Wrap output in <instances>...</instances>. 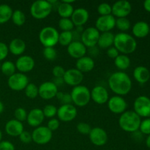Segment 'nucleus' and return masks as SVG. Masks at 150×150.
Returning <instances> with one entry per match:
<instances>
[{
	"instance_id": "nucleus-1",
	"label": "nucleus",
	"mask_w": 150,
	"mask_h": 150,
	"mask_svg": "<svg viewBox=\"0 0 150 150\" xmlns=\"http://www.w3.org/2000/svg\"><path fill=\"white\" fill-rule=\"evenodd\" d=\"M108 83L111 90L119 96L127 95L132 89L131 79L123 71L112 73L108 78Z\"/></svg>"
},
{
	"instance_id": "nucleus-2",
	"label": "nucleus",
	"mask_w": 150,
	"mask_h": 150,
	"mask_svg": "<svg viewBox=\"0 0 150 150\" xmlns=\"http://www.w3.org/2000/svg\"><path fill=\"white\" fill-rule=\"evenodd\" d=\"M114 46L122 54H130L136 51L137 42L132 35L126 32H120L115 35Z\"/></svg>"
},
{
	"instance_id": "nucleus-3",
	"label": "nucleus",
	"mask_w": 150,
	"mask_h": 150,
	"mask_svg": "<svg viewBox=\"0 0 150 150\" xmlns=\"http://www.w3.org/2000/svg\"><path fill=\"white\" fill-rule=\"evenodd\" d=\"M142 119L134 111H126L119 118L120 128L127 133H134L139 130Z\"/></svg>"
},
{
	"instance_id": "nucleus-4",
	"label": "nucleus",
	"mask_w": 150,
	"mask_h": 150,
	"mask_svg": "<svg viewBox=\"0 0 150 150\" xmlns=\"http://www.w3.org/2000/svg\"><path fill=\"white\" fill-rule=\"evenodd\" d=\"M70 96L72 103L78 107H84L91 100L90 90L84 85H79L73 88Z\"/></svg>"
},
{
	"instance_id": "nucleus-5",
	"label": "nucleus",
	"mask_w": 150,
	"mask_h": 150,
	"mask_svg": "<svg viewBox=\"0 0 150 150\" xmlns=\"http://www.w3.org/2000/svg\"><path fill=\"white\" fill-rule=\"evenodd\" d=\"M53 6L49 1L37 0L30 7V13L32 17L38 20H42L48 17L51 13Z\"/></svg>"
},
{
	"instance_id": "nucleus-6",
	"label": "nucleus",
	"mask_w": 150,
	"mask_h": 150,
	"mask_svg": "<svg viewBox=\"0 0 150 150\" xmlns=\"http://www.w3.org/2000/svg\"><path fill=\"white\" fill-rule=\"evenodd\" d=\"M59 33L56 28L53 26H45L39 33V40L44 47H54L59 40Z\"/></svg>"
},
{
	"instance_id": "nucleus-7",
	"label": "nucleus",
	"mask_w": 150,
	"mask_h": 150,
	"mask_svg": "<svg viewBox=\"0 0 150 150\" xmlns=\"http://www.w3.org/2000/svg\"><path fill=\"white\" fill-rule=\"evenodd\" d=\"M28 84H29V79L27 76L19 72L15 73L11 76L8 77L7 79V85L9 88L16 92L24 90Z\"/></svg>"
},
{
	"instance_id": "nucleus-8",
	"label": "nucleus",
	"mask_w": 150,
	"mask_h": 150,
	"mask_svg": "<svg viewBox=\"0 0 150 150\" xmlns=\"http://www.w3.org/2000/svg\"><path fill=\"white\" fill-rule=\"evenodd\" d=\"M52 133L46 126H39L34 129L32 133V142L39 145L46 144L52 139Z\"/></svg>"
},
{
	"instance_id": "nucleus-9",
	"label": "nucleus",
	"mask_w": 150,
	"mask_h": 150,
	"mask_svg": "<svg viewBox=\"0 0 150 150\" xmlns=\"http://www.w3.org/2000/svg\"><path fill=\"white\" fill-rule=\"evenodd\" d=\"M100 33L99 31L93 26L86 28L83 31L81 35V42L86 48H93L98 45V39Z\"/></svg>"
},
{
	"instance_id": "nucleus-10",
	"label": "nucleus",
	"mask_w": 150,
	"mask_h": 150,
	"mask_svg": "<svg viewBox=\"0 0 150 150\" xmlns=\"http://www.w3.org/2000/svg\"><path fill=\"white\" fill-rule=\"evenodd\" d=\"M133 108L140 117L147 118L150 117V99L144 95L139 96L135 100Z\"/></svg>"
},
{
	"instance_id": "nucleus-11",
	"label": "nucleus",
	"mask_w": 150,
	"mask_h": 150,
	"mask_svg": "<svg viewBox=\"0 0 150 150\" xmlns=\"http://www.w3.org/2000/svg\"><path fill=\"white\" fill-rule=\"evenodd\" d=\"M77 108L73 104L61 105L57 108V117L59 121L69 122L75 120L77 116Z\"/></svg>"
},
{
	"instance_id": "nucleus-12",
	"label": "nucleus",
	"mask_w": 150,
	"mask_h": 150,
	"mask_svg": "<svg viewBox=\"0 0 150 150\" xmlns=\"http://www.w3.org/2000/svg\"><path fill=\"white\" fill-rule=\"evenodd\" d=\"M107 103L110 111L115 114H123L127 108V103L125 100L119 95H114L109 98Z\"/></svg>"
},
{
	"instance_id": "nucleus-13",
	"label": "nucleus",
	"mask_w": 150,
	"mask_h": 150,
	"mask_svg": "<svg viewBox=\"0 0 150 150\" xmlns=\"http://www.w3.org/2000/svg\"><path fill=\"white\" fill-rule=\"evenodd\" d=\"M89 138L91 143L97 146H104L107 143L108 139L106 131L100 127L92 128L89 134Z\"/></svg>"
},
{
	"instance_id": "nucleus-14",
	"label": "nucleus",
	"mask_w": 150,
	"mask_h": 150,
	"mask_svg": "<svg viewBox=\"0 0 150 150\" xmlns=\"http://www.w3.org/2000/svg\"><path fill=\"white\" fill-rule=\"evenodd\" d=\"M112 7V16L114 17L126 18L130 14L132 11V5L128 1L126 0H120L114 3Z\"/></svg>"
},
{
	"instance_id": "nucleus-15",
	"label": "nucleus",
	"mask_w": 150,
	"mask_h": 150,
	"mask_svg": "<svg viewBox=\"0 0 150 150\" xmlns=\"http://www.w3.org/2000/svg\"><path fill=\"white\" fill-rule=\"evenodd\" d=\"M116 26V18L112 15L100 16L95 21V28L99 32H111Z\"/></svg>"
},
{
	"instance_id": "nucleus-16",
	"label": "nucleus",
	"mask_w": 150,
	"mask_h": 150,
	"mask_svg": "<svg viewBox=\"0 0 150 150\" xmlns=\"http://www.w3.org/2000/svg\"><path fill=\"white\" fill-rule=\"evenodd\" d=\"M39 95L43 100H51L55 98L58 93V87L53 81L43 82L38 86Z\"/></svg>"
},
{
	"instance_id": "nucleus-17",
	"label": "nucleus",
	"mask_w": 150,
	"mask_h": 150,
	"mask_svg": "<svg viewBox=\"0 0 150 150\" xmlns=\"http://www.w3.org/2000/svg\"><path fill=\"white\" fill-rule=\"evenodd\" d=\"M63 80L64 83L75 87L81 85L83 80V74L76 68H70L65 70Z\"/></svg>"
},
{
	"instance_id": "nucleus-18",
	"label": "nucleus",
	"mask_w": 150,
	"mask_h": 150,
	"mask_svg": "<svg viewBox=\"0 0 150 150\" xmlns=\"http://www.w3.org/2000/svg\"><path fill=\"white\" fill-rule=\"evenodd\" d=\"M15 64L16 70H18L19 73L25 74L33 70L35 66V62L31 56L21 55L17 59Z\"/></svg>"
},
{
	"instance_id": "nucleus-19",
	"label": "nucleus",
	"mask_w": 150,
	"mask_h": 150,
	"mask_svg": "<svg viewBox=\"0 0 150 150\" xmlns=\"http://www.w3.org/2000/svg\"><path fill=\"white\" fill-rule=\"evenodd\" d=\"M91 100L94 101L95 103L103 105L106 103L109 99V94L106 88L103 86H95L90 91Z\"/></svg>"
},
{
	"instance_id": "nucleus-20",
	"label": "nucleus",
	"mask_w": 150,
	"mask_h": 150,
	"mask_svg": "<svg viewBox=\"0 0 150 150\" xmlns=\"http://www.w3.org/2000/svg\"><path fill=\"white\" fill-rule=\"evenodd\" d=\"M67 53L72 58L79 59L86 56L87 48L81 42L79 41H73L67 48Z\"/></svg>"
},
{
	"instance_id": "nucleus-21",
	"label": "nucleus",
	"mask_w": 150,
	"mask_h": 150,
	"mask_svg": "<svg viewBox=\"0 0 150 150\" xmlns=\"http://www.w3.org/2000/svg\"><path fill=\"white\" fill-rule=\"evenodd\" d=\"M89 18V13L88 10L85 8L79 7L75 9L70 19L73 21L75 27H82L88 21Z\"/></svg>"
},
{
	"instance_id": "nucleus-22",
	"label": "nucleus",
	"mask_w": 150,
	"mask_h": 150,
	"mask_svg": "<svg viewBox=\"0 0 150 150\" xmlns=\"http://www.w3.org/2000/svg\"><path fill=\"white\" fill-rule=\"evenodd\" d=\"M44 120H45V117H44L42 110L40 108H35L29 111L26 122L29 126L36 128L39 126H41Z\"/></svg>"
},
{
	"instance_id": "nucleus-23",
	"label": "nucleus",
	"mask_w": 150,
	"mask_h": 150,
	"mask_svg": "<svg viewBox=\"0 0 150 150\" xmlns=\"http://www.w3.org/2000/svg\"><path fill=\"white\" fill-rule=\"evenodd\" d=\"M4 130L8 136L12 137H18L24 130L23 123L16 120H10L5 124Z\"/></svg>"
},
{
	"instance_id": "nucleus-24",
	"label": "nucleus",
	"mask_w": 150,
	"mask_h": 150,
	"mask_svg": "<svg viewBox=\"0 0 150 150\" xmlns=\"http://www.w3.org/2000/svg\"><path fill=\"white\" fill-rule=\"evenodd\" d=\"M95 65V61L91 57L84 56L76 61V68L82 73H89L94 69Z\"/></svg>"
},
{
	"instance_id": "nucleus-25",
	"label": "nucleus",
	"mask_w": 150,
	"mask_h": 150,
	"mask_svg": "<svg viewBox=\"0 0 150 150\" xmlns=\"http://www.w3.org/2000/svg\"><path fill=\"white\" fill-rule=\"evenodd\" d=\"M75 1H64L62 0L57 6V12L61 18H70L74 11L73 3Z\"/></svg>"
},
{
	"instance_id": "nucleus-26",
	"label": "nucleus",
	"mask_w": 150,
	"mask_h": 150,
	"mask_svg": "<svg viewBox=\"0 0 150 150\" xmlns=\"http://www.w3.org/2000/svg\"><path fill=\"white\" fill-rule=\"evenodd\" d=\"M26 42L21 38H14L8 45L9 52L15 56H21L26 50Z\"/></svg>"
},
{
	"instance_id": "nucleus-27",
	"label": "nucleus",
	"mask_w": 150,
	"mask_h": 150,
	"mask_svg": "<svg viewBox=\"0 0 150 150\" xmlns=\"http://www.w3.org/2000/svg\"><path fill=\"white\" fill-rule=\"evenodd\" d=\"M150 32L149 25L146 22L141 21H138L133 25L132 28V32L136 38H144L149 35Z\"/></svg>"
},
{
	"instance_id": "nucleus-28",
	"label": "nucleus",
	"mask_w": 150,
	"mask_h": 150,
	"mask_svg": "<svg viewBox=\"0 0 150 150\" xmlns=\"http://www.w3.org/2000/svg\"><path fill=\"white\" fill-rule=\"evenodd\" d=\"M133 77L135 80L139 83H146L150 79V72L146 68V67L144 66H138L133 70Z\"/></svg>"
},
{
	"instance_id": "nucleus-29",
	"label": "nucleus",
	"mask_w": 150,
	"mask_h": 150,
	"mask_svg": "<svg viewBox=\"0 0 150 150\" xmlns=\"http://www.w3.org/2000/svg\"><path fill=\"white\" fill-rule=\"evenodd\" d=\"M114 37L115 35L111 32H103L100 35L98 39V45L102 49H108L110 47L114 45Z\"/></svg>"
},
{
	"instance_id": "nucleus-30",
	"label": "nucleus",
	"mask_w": 150,
	"mask_h": 150,
	"mask_svg": "<svg viewBox=\"0 0 150 150\" xmlns=\"http://www.w3.org/2000/svg\"><path fill=\"white\" fill-rule=\"evenodd\" d=\"M13 9L7 4H0V24H4L11 19Z\"/></svg>"
},
{
	"instance_id": "nucleus-31",
	"label": "nucleus",
	"mask_w": 150,
	"mask_h": 150,
	"mask_svg": "<svg viewBox=\"0 0 150 150\" xmlns=\"http://www.w3.org/2000/svg\"><path fill=\"white\" fill-rule=\"evenodd\" d=\"M114 64L116 67L121 71L125 70L130 66V59L127 55L121 54L114 59Z\"/></svg>"
},
{
	"instance_id": "nucleus-32",
	"label": "nucleus",
	"mask_w": 150,
	"mask_h": 150,
	"mask_svg": "<svg viewBox=\"0 0 150 150\" xmlns=\"http://www.w3.org/2000/svg\"><path fill=\"white\" fill-rule=\"evenodd\" d=\"M11 20L16 26H21L26 22V16L21 10H16L13 12Z\"/></svg>"
},
{
	"instance_id": "nucleus-33",
	"label": "nucleus",
	"mask_w": 150,
	"mask_h": 150,
	"mask_svg": "<svg viewBox=\"0 0 150 150\" xmlns=\"http://www.w3.org/2000/svg\"><path fill=\"white\" fill-rule=\"evenodd\" d=\"M16 64L11 61H5L1 64V71L4 76H11L12 75L16 73Z\"/></svg>"
},
{
	"instance_id": "nucleus-34",
	"label": "nucleus",
	"mask_w": 150,
	"mask_h": 150,
	"mask_svg": "<svg viewBox=\"0 0 150 150\" xmlns=\"http://www.w3.org/2000/svg\"><path fill=\"white\" fill-rule=\"evenodd\" d=\"M73 41V31L72 32H62L59 35L58 43L62 46H68Z\"/></svg>"
},
{
	"instance_id": "nucleus-35",
	"label": "nucleus",
	"mask_w": 150,
	"mask_h": 150,
	"mask_svg": "<svg viewBox=\"0 0 150 150\" xmlns=\"http://www.w3.org/2000/svg\"><path fill=\"white\" fill-rule=\"evenodd\" d=\"M25 95L29 99H35L38 96L39 91H38V86L36 84L32 83H29L24 89Z\"/></svg>"
},
{
	"instance_id": "nucleus-36",
	"label": "nucleus",
	"mask_w": 150,
	"mask_h": 150,
	"mask_svg": "<svg viewBox=\"0 0 150 150\" xmlns=\"http://www.w3.org/2000/svg\"><path fill=\"white\" fill-rule=\"evenodd\" d=\"M59 28L62 32H72L74 29V24L70 18H60L59 21Z\"/></svg>"
},
{
	"instance_id": "nucleus-37",
	"label": "nucleus",
	"mask_w": 150,
	"mask_h": 150,
	"mask_svg": "<svg viewBox=\"0 0 150 150\" xmlns=\"http://www.w3.org/2000/svg\"><path fill=\"white\" fill-rule=\"evenodd\" d=\"M131 24L129 19L127 18H119L116 19V26L121 32H125L130 29Z\"/></svg>"
},
{
	"instance_id": "nucleus-38",
	"label": "nucleus",
	"mask_w": 150,
	"mask_h": 150,
	"mask_svg": "<svg viewBox=\"0 0 150 150\" xmlns=\"http://www.w3.org/2000/svg\"><path fill=\"white\" fill-rule=\"evenodd\" d=\"M42 55L45 59L48 61H54L57 57V51L54 47H45L42 51Z\"/></svg>"
},
{
	"instance_id": "nucleus-39",
	"label": "nucleus",
	"mask_w": 150,
	"mask_h": 150,
	"mask_svg": "<svg viewBox=\"0 0 150 150\" xmlns=\"http://www.w3.org/2000/svg\"><path fill=\"white\" fill-rule=\"evenodd\" d=\"M42 110L45 118L52 119L54 118L55 116H57V108L54 105L48 104V105H45Z\"/></svg>"
},
{
	"instance_id": "nucleus-40",
	"label": "nucleus",
	"mask_w": 150,
	"mask_h": 150,
	"mask_svg": "<svg viewBox=\"0 0 150 150\" xmlns=\"http://www.w3.org/2000/svg\"><path fill=\"white\" fill-rule=\"evenodd\" d=\"M98 13L100 16L112 15V7L111 4L106 2H103L100 4L98 7Z\"/></svg>"
},
{
	"instance_id": "nucleus-41",
	"label": "nucleus",
	"mask_w": 150,
	"mask_h": 150,
	"mask_svg": "<svg viewBox=\"0 0 150 150\" xmlns=\"http://www.w3.org/2000/svg\"><path fill=\"white\" fill-rule=\"evenodd\" d=\"M56 98L58 99L61 105H67V104H72V99L70 96V93L67 92H58Z\"/></svg>"
},
{
	"instance_id": "nucleus-42",
	"label": "nucleus",
	"mask_w": 150,
	"mask_h": 150,
	"mask_svg": "<svg viewBox=\"0 0 150 150\" xmlns=\"http://www.w3.org/2000/svg\"><path fill=\"white\" fill-rule=\"evenodd\" d=\"M28 113L26 110L23 108H17L14 111V117L15 120H18V121L23 122L26 121V118H27Z\"/></svg>"
},
{
	"instance_id": "nucleus-43",
	"label": "nucleus",
	"mask_w": 150,
	"mask_h": 150,
	"mask_svg": "<svg viewBox=\"0 0 150 150\" xmlns=\"http://www.w3.org/2000/svg\"><path fill=\"white\" fill-rule=\"evenodd\" d=\"M139 131L144 135H150V118H146L141 122Z\"/></svg>"
},
{
	"instance_id": "nucleus-44",
	"label": "nucleus",
	"mask_w": 150,
	"mask_h": 150,
	"mask_svg": "<svg viewBox=\"0 0 150 150\" xmlns=\"http://www.w3.org/2000/svg\"><path fill=\"white\" fill-rule=\"evenodd\" d=\"M78 132L82 135H89L90 133L92 127L88 123L86 122H79L76 126Z\"/></svg>"
},
{
	"instance_id": "nucleus-45",
	"label": "nucleus",
	"mask_w": 150,
	"mask_h": 150,
	"mask_svg": "<svg viewBox=\"0 0 150 150\" xmlns=\"http://www.w3.org/2000/svg\"><path fill=\"white\" fill-rule=\"evenodd\" d=\"M59 125H60L59 120L57 118H52V119H50L49 121L48 122V125H47L46 127H48L51 132H53L58 130L59 127Z\"/></svg>"
},
{
	"instance_id": "nucleus-46",
	"label": "nucleus",
	"mask_w": 150,
	"mask_h": 150,
	"mask_svg": "<svg viewBox=\"0 0 150 150\" xmlns=\"http://www.w3.org/2000/svg\"><path fill=\"white\" fill-rule=\"evenodd\" d=\"M64 73H65V70L63 67L59 65H57L54 67L52 69V74L54 76V78H60L63 79Z\"/></svg>"
},
{
	"instance_id": "nucleus-47",
	"label": "nucleus",
	"mask_w": 150,
	"mask_h": 150,
	"mask_svg": "<svg viewBox=\"0 0 150 150\" xmlns=\"http://www.w3.org/2000/svg\"><path fill=\"white\" fill-rule=\"evenodd\" d=\"M18 137L21 142L23 144H29L32 142V133H30L28 131L23 130L21 133V134Z\"/></svg>"
},
{
	"instance_id": "nucleus-48",
	"label": "nucleus",
	"mask_w": 150,
	"mask_h": 150,
	"mask_svg": "<svg viewBox=\"0 0 150 150\" xmlns=\"http://www.w3.org/2000/svg\"><path fill=\"white\" fill-rule=\"evenodd\" d=\"M8 45L3 42H0V62L6 58L8 55Z\"/></svg>"
},
{
	"instance_id": "nucleus-49",
	"label": "nucleus",
	"mask_w": 150,
	"mask_h": 150,
	"mask_svg": "<svg viewBox=\"0 0 150 150\" xmlns=\"http://www.w3.org/2000/svg\"><path fill=\"white\" fill-rule=\"evenodd\" d=\"M15 146L9 141H1L0 142V150H15Z\"/></svg>"
},
{
	"instance_id": "nucleus-50",
	"label": "nucleus",
	"mask_w": 150,
	"mask_h": 150,
	"mask_svg": "<svg viewBox=\"0 0 150 150\" xmlns=\"http://www.w3.org/2000/svg\"><path fill=\"white\" fill-rule=\"evenodd\" d=\"M106 54L107 56H108L109 58L114 59L120 55V52H119L118 50H117L114 46H111L109 48H108L106 51Z\"/></svg>"
},
{
	"instance_id": "nucleus-51",
	"label": "nucleus",
	"mask_w": 150,
	"mask_h": 150,
	"mask_svg": "<svg viewBox=\"0 0 150 150\" xmlns=\"http://www.w3.org/2000/svg\"><path fill=\"white\" fill-rule=\"evenodd\" d=\"M53 82L55 83L56 86H57V87H58L59 86H61V85H62L63 83H64L63 79H60V78H54Z\"/></svg>"
},
{
	"instance_id": "nucleus-52",
	"label": "nucleus",
	"mask_w": 150,
	"mask_h": 150,
	"mask_svg": "<svg viewBox=\"0 0 150 150\" xmlns=\"http://www.w3.org/2000/svg\"><path fill=\"white\" fill-rule=\"evenodd\" d=\"M144 7L145 10L150 13V0H146L144 2Z\"/></svg>"
},
{
	"instance_id": "nucleus-53",
	"label": "nucleus",
	"mask_w": 150,
	"mask_h": 150,
	"mask_svg": "<svg viewBox=\"0 0 150 150\" xmlns=\"http://www.w3.org/2000/svg\"><path fill=\"white\" fill-rule=\"evenodd\" d=\"M145 142H146V146H147L149 149H150V135L147 136V138L146 139V141H145Z\"/></svg>"
},
{
	"instance_id": "nucleus-54",
	"label": "nucleus",
	"mask_w": 150,
	"mask_h": 150,
	"mask_svg": "<svg viewBox=\"0 0 150 150\" xmlns=\"http://www.w3.org/2000/svg\"><path fill=\"white\" fill-rule=\"evenodd\" d=\"M4 104H3V103L0 100V114L4 111Z\"/></svg>"
},
{
	"instance_id": "nucleus-55",
	"label": "nucleus",
	"mask_w": 150,
	"mask_h": 150,
	"mask_svg": "<svg viewBox=\"0 0 150 150\" xmlns=\"http://www.w3.org/2000/svg\"><path fill=\"white\" fill-rule=\"evenodd\" d=\"M1 139H2V133H1V131L0 130V142H1Z\"/></svg>"
},
{
	"instance_id": "nucleus-56",
	"label": "nucleus",
	"mask_w": 150,
	"mask_h": 150,
	"mask_svg": "<svg viewBox=\"0 0 150 150\" xmlns=\"http://www.w3.org/2000/svg\"><path fill=\"white\" fill-rule=\"evenodd\" d=\"M1 64L0 63V71H1Z\"/></svg>"
},
{
	"instance_id": "nucleus-57",
	"label": "nucleus",
	"mask_w": 150,
	"mask_h": 150,
	"mask_svg": "<svg viewBox=\"0 0 150 150\" xmlns=\"http://www.w3.org/2000/svg\"><path fill=\"white\" fill-rule=\"evenodd\" d=\"M106 150H109V149H106Z\"/></svg>"
}]
</instances>
